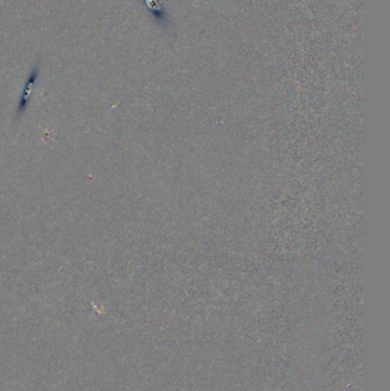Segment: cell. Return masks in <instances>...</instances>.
I'll use <instances>...</instances> for the list:
<instances>
[{
	"mask_svg": "<svg viewBox=\"0 0 390 391\" xmlns=\"http://www.w3.org/2000/svg\"><path fill=\"white\" fill-rule=\"evenodd\" d=\"M38 75H39V68L38 67H35L34 69H32V71H31V74L28 77V80H26L25 87H24V90H23V95H22L21 102L19 104V109L21 108V110H23V108L26 106V103H28V99L30 96L31 92H32L34 85L36 83V80H37Z\"/></svg>",
	"mask_w": 390,
	"mask_h": 391,
	"instance_id": "6da1fadb",
	"label": "cell"
}]
</instances>
